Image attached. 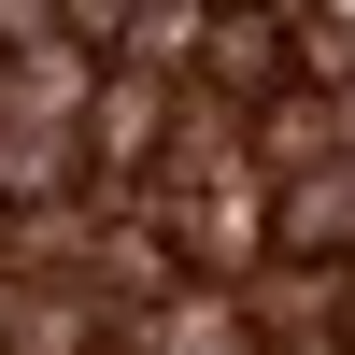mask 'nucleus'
<instances>
[{
    "mask_svg": "<svg viewBox=\"0 0 355 355\" xmlns=\"http://www.w3.org/2000/svg\"><path fill=\"white\" fill-rule=\"evenodd\" d=\"M185 57H199V100L214 114H270L284 100V0H214L185 28Z\"/></svg>",
    "mask_w": 355,
    "mask_h": 355,
    "instance_id": "nucleus-1",
    "label": "nucleus"
},
{
    "mask_svg": "<svg viewBox=\"0 0 355 355\" xmlns=\"http://www.w3.org/2000/svg\"><path fill=\"white\" fill-rule=\"evenodd\" d=\"M270 227H284V256H341V242H355V171H341V157L270 171Z\"/></svg>",
    "mask_w": 355,
    "mask_h": 355,
    "instance_id": "nucleus-2",
    "label": "nucleus"
},
{
    "mask_svg": "<svg viewBox=\"0 0 355 355\" xmlns=\"http://www.w3.org/2000/svg\"><path fill=\"white\" fill-rule=\"evenodd\" d=\"M284 71H313V85H341V100H355V15L284 0Z\"/></svg>",
    "mask_w": 355,
    "mask_h": 355,
    "instance_id": "nucleus-4",
    "label": "nucleus"
},
{
    "mask_svg": "<svg viewBox=\"0 0 355 355\" xmlns=\"http://www.w3.org/2000/svg\"><path fill=\"white\" fill-rule=\"evenodd\" d=\"M341 299H355V270H341V256H270V270H242L256 341H270V327H341Z\"/></svg>",
    "mask_w": 355,
    "mask_h": 355,
    "instance_id": "nucleus-3",
    "label": "nucleus"
},
{
    "mask_svg": "<svg viewBox=\"0 0 355 355\" xmlns=\"http://www.w3.org/2000/svg\"><path fill=\"white\" fill-rule=\"evenodd\" d=\"M256 355H341V327H270Z\"/></svg>",
    "mask_w": 355,
    "mask_h": 355,
    "instance_id": "nucleus-5",
    "label": "nucleus"
}]
</instances>
